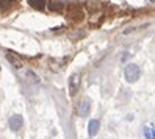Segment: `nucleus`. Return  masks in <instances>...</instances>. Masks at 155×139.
<instances>
[{
	"label": "nucleus",
	"mask_w": 155,
	"mask_h": 139,
	"mask_svg": "<svg viewBox=\"0 0 155 139\" xmlns=\"http://www.w3.org/2000/svg\"><path fill=\"white\" fill-rule=\"evenodd\" d=\"M28 3L35 8V10H44L45 0H28Z\"/></svg>",
	"instance_id": "6e6552de"
},
{
	"label": "nucleus",
	"mask_w": 155,
	"mask_h": 139,
	"mask_svg": "<svg viewBox=\"0 0 155 139\" xmlns=\"http://www.w3.org/2000/svg\"><path fill=\"white\" fill-rule=\"evenodd\" d=\"M91 111V100H83L78 106V116L80 117H86Z\"/></svg>",
	"instance_id": "423d86ee"
},
{
	"label": "nucleus",
	"mask_w": 155,
	"mask_h": 139,
	"mask_svg": "<svg viewBox=\"0 0 155 139\" xmlns=\"http://www.w3.org/2000/svg\"><path fill=\"white\" fill-rule=\"evenodd\" d=\"M0 72H2V67H0Z\"/></svg>",
	"instance_id": "9d476101"
},
{
	"label": "nucleus",
	"mask_w": 155,
	"mask_h": 139,
	"mask_svg": "<svg viewBox=\"0 0 155 139\" xmlns=\"http://www.w3.org/2000/svg\"><path fill=\"white\" fill-rule=\"evenodd\" d=\"M143 136H144V139H155V125L153 124H144L143 125Z\"/></svg>",
	"instance_id": "39448f33"
},
{
	"label": "nucleus",
	"mask_w": 155,
	"mask_h": 139,
	"mask_svg": "<svg viewBox=\"0 0 155 139\" xmlns=\"http://www.w3.org/2000/svg\"><path fill=\"white\" fill-rule=\"evenodd\" d=\"M8 127L11 131H21V128L24 127V117L21 114H13L8 119Z\"/></svg>",
	"instance_id": "f03ea898"
},
{
	"label": "nucleus",
	"mask_w": 155,
	"mask_h": 139,
	"mask_svg": "<svg viewBox=\"0 0 155 139\" xmlns=\"http://www.w3.org/2000/svg\"><path fill=\"white\" fill-rule=\"evenodd\" d=\"M99 128H100V120L91 119L89 122H88V136L89 137H94L99 133Z\"/></svg>",
	"instance_id": "20e7f679"
},
{
	"label": "nucleus",
	"mask_w": 155,
	"mask_h": 139,
	"mask_svg": "<svg viewBox=\"0 0 155 139\" xmlns=\"http://www.w3.org/2000/svg\"><path fill=\"white\" fill-rule=\"evenodd\" d=\"M124 77H125V80L129 81V83L138 81V78L141 77V69H140V66H138V64H135V63L127 64L125 69H124Z\"/></svg>",
	"instance_id": "f257e3e1"
},
{
	"label": "nucleus",
	"mask_w": 155,
	"mask_h": 139,
	"mask_svg": "<svg viewBox=\"0 0 155 139\" xmlns=\"http://www.w3.org/2000/svg\"><path fill=\"white\" fill-rule=\"evenodd\" d=\"M25 73H27V75H28L30 78H31V81H35V83H39V77L36 75L35 72H31V70H27Z\"/></svg>",
	"instance_id": "1a4fd4ad"
},
{
	"label": "nucleus",
	"mask_w": 155,
	"mask_h": 139,
	"mask_svg": "<svg viewBox=\"0 0 155 139\" xmlns=\"http://www.w3.org/2000/svg\"><path fill=\"white\" fill-rule=\"evenodd\" d=\"M6 60L10 61L11 64H14V67H16V69H21V67H22V61L17 58L16 55H13L11 52H8V53H6Z\"/></svg>",
	"instance_id": "0eeeda50"
},
{
	"label": "nucleus",
	"mask_w": 155,
	"mask_h": 139,
	"mask_svg": "<svg viewBox=\"0 0 155 139\" xmlns=\"http://www.w3.org/2000/svg\"><path fill=\"white\" fill-rule=\"evenodd\" d=\"M80 83H81L80 73H72L71 78H69V94H71V95H75L77 92H78Z\"/></svg>",
	"instance_id": "7ed1b4c3"
}]
</instances>
